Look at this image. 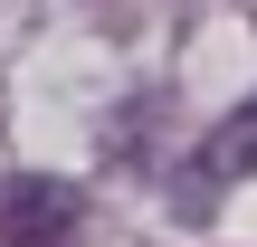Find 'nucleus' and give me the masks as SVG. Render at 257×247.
Returning a JSON list of instances; mask_svg holds the SVG:
<instances>
[{
  "mask_svg": "<svg viewBox=\"0 0 257 247\" xmlns=\"http://www.w3.org/2000/svg\"><path fill=\"white\" fill-rule=\"evenodd\" d=\"M248 171H257V95H248V105H229V114L210 124V143L181 162L172 200H181V209H210V200H219L229 181H248Z\"/></svg>",
  "mask_w": 257,
  "mask_h": 247,
  "instance_id": "f257e3e1",
  "label": "nucleus"
},
{
  "mask_svg": "<svg viewBox=\"0 0 257 247\" xmlns=\"http://www.w3.org/2000/svg\"><path fill=\"white\" fill-rule=\"evenodd\" d=\"M76 181H10L0 190V247H67L76 238Z\"/></svg>",
  "mask_w": 257,
  "mask_h": 247,
  "instance_id": "f03ea898",
  "label": "nucleus"
}]
</instances>
